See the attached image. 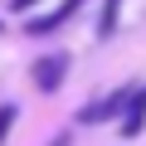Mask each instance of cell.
Here are the masks:
<instances>
[{"instance_id": "obj_1", "label": "cell", "mask_w": 146, "mask_h": 146, "mask_svg": "<svg viewBox=\"0 0 146 146\" xmlns=\"http://www.w3.org/2000/svg\"><path fill=\"white\" fill-rule=\"evenodd\" d=\"M78 5H83V0H58L54 10H44V15H29V20H25V34H29V39H49L54 29H63L73 15H78Z\"/></svg>"}, {"instance_id": "obj_2", "label": "cell", "mask_w": 146, "mask_h": 146, "mask_svg": "<svg viewBox=\"0 0 146 146\" xmlns=\"http://www.w3.org/2000/svg\"><path fill=\"white\" fill-rule=\"evenodd\" d=\"M29 78H34V88H39V93H58V88H63V78H68V54H44V58H34Z\"/></svg>"}, {"instance_id": "obj_6", "label": "cell", "mask_w": 146, "mask_h": 146, "mask_svg": "<svg viewBox=\"0 0 146 146\" xmlns=\"http://www.w3.org/2000/svg\"><path fill=\"white\" fill-rule=\"evenodd\" d=\"M34 5H39V0H10V10H15V15H29Z\"/></svg>"}, {"instance_id": "obj_3", "label": "cell", "mask_w": 146, "mask_h": 146, "mask_svg": "<svg viewBox=\"0 0 146 146\" xmlns=\"http://www.w3.org/2000/svg\"><path fill=\"white\" fill-rule=\"evenodd\" d=\"M117 122H122V136H127V141H131V136H141V127H146V83L127 93V107H122V117H117Z\"/></svg>"}, {"instance_id": "obj_7", "label": "cell", "mask_w": 146, "mask_h": 146, "mask_svg": "<svg viewBox=\"0 0 146 146\" xmlns=\"http://www.w3.org/2000/svg\"><path fill=\"white\" fill-rule=\"evenodd\" d=\"M0 34H5V20H0Z\"/></svg>"}, {"instance_id": "obj_5", "label": "cell", "mask_w": 146, "mask_h": 146, "mask_svg": "<svg viewBox=\"0 0 146 146\" xmlns=\"http://www.w3.org/2000/svg\"><path fill=\"white\" fill-rule=\"evenodd\" d=\"M15 122H20V107L15 102H0V146H5V136L15 131Z\"/></svg>"}, {"instance_id": "obj_4", "label": "cell", "mask_w": 146, "mask_h": 146, "mask_svg": "<svg viewBox=\"0 0 146 146\" xmlns=\"http://www.w3.org/2000/svg\"><path fill=\"white\" fill-rule=\"evenodd\" d=\"M117 10H122V0H102V20H98V39H107L117 29Z\"/></svg>"}]
</instances>
